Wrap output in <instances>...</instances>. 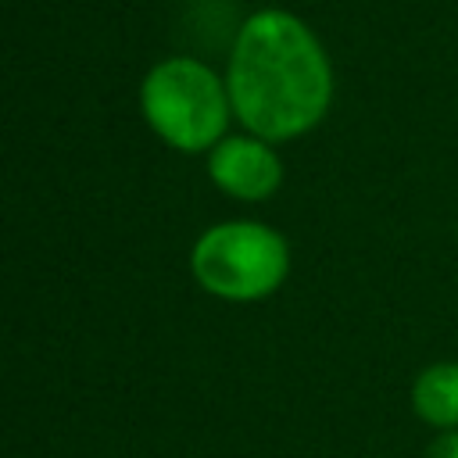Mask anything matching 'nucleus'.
<instances>
[{"instance_id":"f257e3e1","label":"nucleus","mask_w":458,"mask_h":458,"mask_svg":"<svg viewBox=\"0 0 458 458\" xmlns=\"http://www.w3.org/2000/svg\"><path fill=\"white\" fill-rule=\"evenodd\" d=\"M225 89L243 132L290 143L322 125L336 79L318 32L293 11L265 7L236 29Z\"/></svg>"},{"instance_id":"f03ea898","label":"nucleus","mask_w":458,"mask_h":458,"mask_svg":"<svg viewBox=\"0 0 458 458\" xmlns=\"http://www.w3.org/2000/svg\"><path fill=\"white\" fill-rule=\"evenodd\" d=\"M140 111L150 132L182 154L211 150L233 118L225 75L190 54L165 57L143 75Z\"/></svg>"},{"instance_id":"7ed1b4c3","label":"nucleus","mask_w":458,"mask_h":458,"mask_svg":"<svg viewBox=\"0 0 458 458\" xmlns=\"http://www.w3.org/2000/svg\"><path fill=\"white\" fill-rule=\"evenodd\" d=\"M197 286L218 301L250 304L272 297L290 276V247L279 229L233 218L204 229L190 250Z\"/></svg>"},{"instance_id":"20e7f679","label":"nucleus","mask_w":458,"mask_h":458,"mask_svg":"<svg viewBox=\"0 0 458 458\" xmlns=\"http://www.w3.org/2000/svg\"><path fill=\"white\" fill-rule=\"evenodd\" d=\"M208 175L225 197L258 204L283 186V157L254 132H229L208 150Z\"/></svg>"},{"instance_id":"39448f33","label":"nucleus","mask_w":458,"mask_h":458,"mask_svg":"<svg viewBox=\"0 0 458 458\" xmlns=\"http://www.w3.org/2000/svg\"><path fill=\"white\" fill-rule=\"evenodd\" d=\"M411 411L429 429H458V361L440 358L415 372L411 379Z\"/></svg>"},{"instance_id":"423d86ee","label":"nucleus","mask_w":458,"mask_h":458,"mask_svg":"<svg viewBox=\"0 0 458 458\" xmlns=\"http://www.w3.org/2000/svg\"><path fill=\"white\" fill-rule=\"evenodd\" d=\"M422 458H458V429H440L422 447Z\"/></svg>"}]
</instances>
